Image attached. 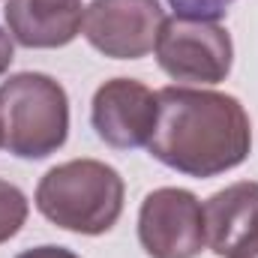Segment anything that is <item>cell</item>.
Returning <instances> with one entry per match:
<instances>
[{"instance_id": "6da1fadb", "label": "cell", "mask_w": 258, "mask_h": 258, "mask_svg": "<svg viewBox=\"0 0 258 258\" xmlns=\"http://www.w3.org/2000/svg\"><path fill=\"white\" fill-rule=\"evenodd\" d=\"M156 105L147 150L162 165L189 177H216L249 156V114L234 96L171 84L156 93Z\"/></svg>"}, {"instance_id": "7a4b0ae2", "label": "cell", "mask_w": 258, "mask_h": 258, "mask_svg": "<svg viewBox=\"0 0 258 258\" xmlns=\"http://www.w3.org/2000/svg\"><path fill=\"white\" fill-rule=\"evenodd\" d=\"M123 177L99 159H72L45 171L36 186L39 213L75 234H105L123 213Z\"/></svg>"}, {"instance_id": "3957f363", "label": "cell", "mask_w": 258, "mask_h": 258, "mask_svg": "<svg viewBox=\"0 0 258 258\" xmlns=\"http://www.w3.org/2000/svg\"><path fill=\"white\" fill-rule=\"evenodd\" d=\"M69 135V99L45 72H18L0 84V147L18 159H45Z\"/></svg>"}, {"instance_id": "277c9868", "label": "cell", "mask_w": 258, "mask_h": 258, "mask_svg": "<svg viewBox=\"0 0 258 258\" xmlns=\"http://www.w3.org/2000/svg\"><path fill=\"white\" fill-rule=\"evenodd\" d=\"M156 63L186 84H219L234 63V45L219 21L195 15H165L156 36Z\"/></svg>"}, {"instance_id": "5b68a950", "label": "cell", "mask_w": 258, "mask_h": 258, "mask_svg": "<svg viewBox=\"0 0 258 258\" xmlns=\"http://www.w3.org/2000/svg\"><path fill=\"white\" fill-rule=\"evenodd\" d=\"M138 240L150 258H198L207 246L204 204L189 189H153L138 210Z\"/></svg>"}, {"instance_id": "8992f818", "label": "cell", "mask_w": 258, "mask_h": 258, "mask_svg": "<svg viewBox=\"0 0 258 258\" xmlns=\"http://www.w3.org/2000/svg\"><path fill=\"white\" fill-rule=\"evenodd\" d=\"M165 12L159 0H93L84 6V39L105 57L138 60L156 48Z\"/></svg>"}, {"instance_id": "52a82bcc", "label": "cell", "mask_w": 258, "mask_h": 258, "mask_svg": "<svg viewBox=\"0 0 258 258\" xmlns=\"http://www.w3.org/2000/svg\"><path fill=\"white\" fill-rule=\"evenodd\" d=\"M156 93L135 78H111L93 93L90 120L96 135L114 150L147 147L156 126Z\"/></svg>"}, {"instance_id": "ba28073f", "label": "cell", "mask_w": 258, "mask_h": 258, "mask_svg": "<svg viewBox=\"0 0 258 258\" xmlns=\"http://www.w3.org/2000/svg\"><path fill=\"white\" fill-rule=\"evenodd\" d=\"M207 246L219 258H243L258 246V183L240 180L204 201Z\"/></svg>"}, {"instance_id": "9c48e42d", "label": "cell", "mask_w": 258, "mask_h": 258, "mask_svg": "<svg viewBox=\"0 0 258 258\" xmlns=\"http://www.w3.org/2000/svg\"><path fill=\"white\" fill-rule=\"evenodd\" d=\"M9 36L24 48L69 45L84 24L81 0H6L3 9Z\"/></svg>"}, {"instance_id": "30bf717a", "label": "cell", "mask_w": 258, "mask_h": 258, "mask_svg": "<svg viewBox=\"0 0 258 258\" xmlns=\"http://www.w3.org/2000/svg\"><path fill=\"white\" fill-rule=\"evenodd\" d=\"M27 210L30 207H27L24 192L15 183L0 180V243L12 240L21 231V225L27 222Z\"/></svg>"}, {"instance_id": "8fae6325", "label": "cell", "mask_w": 258, "mask_h": 258, "mask_svg": "<svg viewBox=\"0 0 258 258\" xmlns=\"http://www.w3.org/2000/svg\"><path fill=\"white\" fill-rule=\"evenodd\" d=\"M180 15H195V18H210L219 21L234 0H168Z\"/></svg>"}, {"instance_id": "7c38bea8", "label": "cell", "mask_w": 258, "mask_h": 258, "mask_svg": "<svg viewBox=\"0 0 258 258\" xmlns=\"http://www.w3.org/2000/svg\"><path fill=\"white\" fill-rule=\"evenodd\" d=\"M15 258H81V255H75L72 249H66V246H36V249H24L21 255H15Z\"/></svg>"}, {"instance_id": "4fadbf2b", "label": "cell", "mask_w": 258, "mask_h": 258, "mask_svg": "<svg viewBox=\"0 0 258 258\" xmlns=\"http://www.w3.org/2000/svg\"><path fill=\"white\" fill-rule=\"evenodd\" d=\"M12 57H15V39H12V36L0 27V75L9 69Z\"/></svg>"}, {"instance_id": "5bb4252c", "label": "cell", "mask_w": 258, "mask_h": 258, "mask_svg": "<svg viewBox=\"0 0 258 258\" xmlns=\"http://www.w3.org/2000/svg\"><path fill=\"white\" fill-rule=\"evenodd\" d=\"M243 258H258V246H255V249H252V252H246V255H243Z\"/></svg>"}]
</instances>
